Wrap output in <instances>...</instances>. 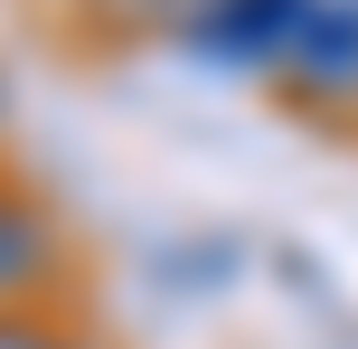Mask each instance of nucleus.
Listing matches in <instances>:
<instances>
[{
	"instance_id": "obj_3",
	"label": "nucleus",
	"mask_w": 358,
	"mask_h": 349,
	"mask_svg": "<svg viewBox=\"0 0 358 349\" xmlns=\"http://www.w3.org/2000/svg\"><path fill=\"white\" fill-rule=\"evenodd\" d=\"M0 349H66L48 331V321H19V312H0Z\"/></svg>"
},
{
	"instance_id": "obj_2",
	"label": "nucleus",
	"mask_w": 358,
	"mask_h": 349,
	"mask_svg": "<svg viewBox=\"0 0 358 349\" xmlns=\"http://www.w3.org/2000/svg\"><path fill=\"white\" fill-rule=\"evenodd\" d=\"M283 85L302 104H358V0H302Z\"/></svg>"
},
{
	"instance_id": "obj_4",
	"label": "nucleus",
	"mask_w": 358,
	"mask_h": 349,
	"mask_svg": "<svg viewBox=\"0 0 358 349\" xmlns=\"http://www.w3.org/2000/svg\"><path fill=\"white\" fill-rule=\"evenodd\" d=\"M0 113H10V85H0Z\"/></svg>"
},
{
	"instance_id": "obj_1",
	"label": "nucleus",
	"mask_w": 358,
	"mask_h": 349,
	"mask_svg": "<svg viewBox=\"0 0 358 349\" xmlns=\"http://www.w3.org/2000/svg\"><path fill=\"white\" fill-rule=\"evenodd\" d=\"M292 29H302V0H189L179 19V38L227 76H283Z\"/></svg>"
}]
</instances>
